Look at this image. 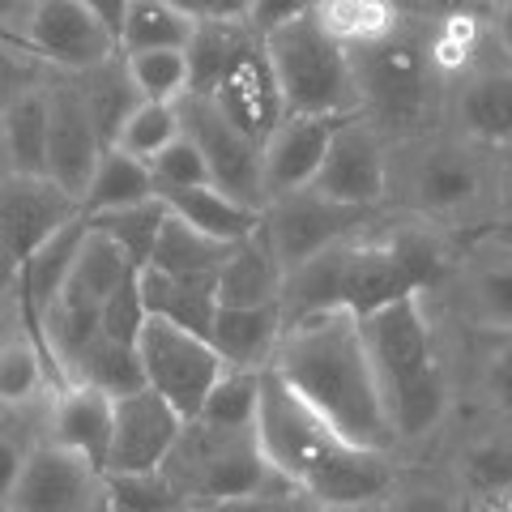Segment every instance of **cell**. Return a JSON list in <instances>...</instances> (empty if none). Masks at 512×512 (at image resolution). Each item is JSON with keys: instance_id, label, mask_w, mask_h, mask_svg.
Instances as JSON below:
<instances>
[{"instance_id": "cell-4", "label": "cell", "mask_w": 512, "mask_h": 512, "mask_svg": "<svg viewBox=\"0 0 512 512\" xmlns=\"http://www.w3.org/2000/svg\"><path fill=\"white\" fill-rule=\"evenodd\" d=\"M269 69L282 94L286 111H308V116H359V90L350 52L329 39L312 13L282 22L261 35Z\"/></svg>"}, {"instance_id": "cell-46", "label": "cell", "mask_w": 512, "mask_h": 512, "mask_svg": "<svg viewBox=\"0 0 512 512\" xmlns=\"http://www.w3.org/2000/svg\"><path fill=\"white\" fill-rule=\"evenodd\" d=\"M192 512H295L291 487H261V491H244V495H222V500H205L192 504Z\"/></svg>"}, {"instance_id": "cell-53", "label": "cell", "mask_w": 512, "mask_h": 512, "mask_svg": "<svg viewBox=\"0 0 512 512\" xmlns=\"http://www.w3.org/2000/svg\"><path fill=\"white\" fill-rule=\"evenodd\" d=\"M491 30H495V43H500L504 60L512 64V0H495L491 5Z\"/></svg>"}, {"instance_id": "cell-6", "label": "cell", "mask_w": 512, "mask_h": 512, "mask_svg": "<svg viewBox=\"0 0 512 512\" xmlns=\"http://www.w3.org/2000/svg\"><path fill=\"white\" fill-rule=\"evenodd\" d=\"M163 478L180 500H192V504L282 483L269 470L252 427H210L201 419L184 423L180 440H175V448L163 461Z\"/></svg>"}, {"instance_id": "cell-11", "label": "cell", "mask_w": 512, "mask_h": 512, "mask_svg": "<svg viewBox=\"0 0 512 512\" xmlns=\"http://www.w3.org/2000/svg\"><path fill=\"white\" fill-rule=\"evenodd\" d=\"M180 124L184 133L197 141L210 167V184L231 192L235 201H248L256 210H265V188H261V141L248 137L239 124H231L222 111L201 99V94H180Z\"/></svg>"}, {"instance_id": "cell-5", "label": "cell", "mask_w": 512, "mask_h": 512, "mask_svg": "<svg viewBox=\"0 0 512 512\" xmlns=\"http://www.w3.org/2000/svg\"><path fill=\"white\" fill-rule=\"evenodd\" d=\"M350 69H355L359 116L372 120L380 133L384 128L410 133V128H419L427 120L431 86H436L440 69L431 60L427 39L406 18L376 43L355 47L350 52Z\"/></svg>"}, {"instance_id": "cell-14", "label": "cell", "mask_w": 512, "mask_h": 512, "mask_svg": "<svg viewBox=\"0 0 512 512\" xmlns=\"http://www.w3.org/2000/svg\"><path fill=\"white\" fill-rule=\"evenodd\" d=\"M180 431H184L180 410L171 402H163L150 384L116 397L103 474H154V470H163V461L175 448V440H180Z\"/></svg>"}, {"instance_id": "cell-55", "label": "cell", "mask_w": 512, "mask_h": 512, "mask_svg": "<svg viewBox=\"0 0 512 512\" xmlns=\"http://www.w3.org/2000/svg\"><path fill=\"white\" fill-rule=\"evenodd\" d=\"M495 197H500V210L512 218V146H504L500 171H495Z\"/></svg>"}, {"instance_id": "cell-40", "label": "cell", "mask_w": 512, "mask_h": 512, "mask_svg": "<svg viewBox=\"0 0 512 512\" xmlns=\"http://www.w3.org/2000/svg\"><path fill=\"white\" fill-rule=\"evenodd\" d=\"M461 483L478 500H508L512 495V444L508 440H478L461 457Z\"/></svg>"}, {"instance_id": "cell-9", "label": "cell", "mask_w": 512, "mask_h": 512, "mask_svg": "<svg viewBox=\"0 0 512 512\" xmlns=\"http://www.w3.org/2000/svg\"><path fill=\"white\" fill-rule=\"evenodd\" d=\"M77 214V197L47 175H0V286L18 278L30 252Z\"/></svg>"}, {"instance_id": "cell-3", "label": "cell", "mask_w": 512, "mask_h": 512, "mask_svg": "<svg viewBox=\"0 0 512 512\" xmlns=\"http://www.w3.org/2000/svg\"><path fill=\"white\" fill-rule=\"evenodd\" d=\"M359 329L397 440L427 436L444 419L448 384L436 333H431V320L423 312V295H402L359 316Z\"/></svg>"}, {"instance_id": "cell-47", "label": "cell", "mask_w": 512, "mask_h": 512, "mask_svg": "<svg viewBox=\"0 0 512 512\" xmlns=\"http://www.w3.org/2000/svg\"><path fill=\"white\" fill-rule=\"evenodd\" d=\"M483 393H487V402L500 410V414H512V333L487 355Z\"/></svg>"}, {"instance_id": "cell-54", "label": "cell", "mask_w": 512, "mask_h": 512, "mask_svg": "<svg viewBox=\"0 0 512 512\" xmlns=\"http://www.w3.org/2000/svg\"><path fill=\"white\" fill-rule=\"evenodd\" d=\"M82 5L90 13H99V18L111 26V35L120 39V22H124V13H128V0H82Z\"/></svg>"}, {"instance_id": "cell-12", "label": "cell", "mask_w": 512, "mask_h": 512, "mask_svg": "<svg viewBox=\"0 0 512 512\" xmlns=\"http://www.w3.org/2000/svg\"><path fill=\"white\" fill-rule=\"evenodd\" d=\"M312 188L342 205L376 210L389 197V154H384L380 128L363 116H342L333 124Z\"/></svg>"}, {"instance_id": "cell-28", "label": "cell", "mask_w": 512, "mask_h": 512, "mask_svg": "<svg viewBox=\"0 0 512 512\" xmlns=\"http://www.w3.org/2000/svg\"><path fill=\"white\" fill-rule=\"evenodd\" d=\"M77 94H82V103L90 111L94 128H99L103 146H111L120 133V124L128 120V111L141 103V94L133 86V77L124 69V56H107L103 64H94V69H82V73H69Z\"/></svg>"}, {"instance_id": "cell-36", "label": "cell", "mask_w": 512, "mask_h": 512, "mask_svg": "<svg viewBox=\"0 0 512 512\" xmlns=\"http://www.w3.org/2000/svg\"><path fill=\"white\" fill-rule=\"evenodd\" d=\"M256 397H261V372L222 367L214 389L205 393L197 419L210 423V427H252L256 423Z\"/></svg>"}, {"instance_id": "cell-61", "label": "cell", "mask_w": 512, "mask_h": 512, "mask_svg": "<svg viewBox=\"0 0 512 512\" xmlns=\"http://www.w3.org/2000/svg\"><path fill=\"white\" fill-rule=\"evenodd\" d=\"M0 512H9V508H0Z\"/></svg>"}, {"instance_id": "cell-16", "label": "cell", "mask_w": 512, "mask_h": 512, "mask_svg": "<svg viewBox=\"0 0 512 512\" xmlns=\"http://www.w3.org/2000/svg\"><path fill=\"white\" fill-rule=\"evenodd\" d=\"M26 47L47 69L82 73V69L103 64L107 56H116L120 39L111 35V26L99 13H90L82 0H39L35 13H30Z\"/></svg>"}, {"instance_id": "cell-18", "label": "cell", "mask_w": 512, "mask_h": 512, "mask_svg": "<svg viewBox=\"0 0 512 512\" xmlns=\"http://www.w3.org/2000/svg\"><path fill=\"white\" fill-rule=\"evenodd\" d=\"M201 99H210L222 116L231 124H239L248 137L265 141L269 128L282 120V94H278V82H274V69H269V56H265V43H256L252 52H244L227 73H222V82L201 94Z\"/></svg>"}, {"instance_id": "cell-10", "label": "cell", "mask_w": 512, "mask_h": 512, "mask_svg": "<svg viewBox=\"0 0 512 512\" xmlns=\"http://www.w3.org/2000/svg\"><path fill=\"white\" fill-rule=\"evenodd\" d=\"M363 218H367V210H359V205H342L308 184V188H295V192H282V197L265 201L261 227H265L269 248H274L282 274H286V269L308 261L320 248L359 235Z\"/></svg>"}, {"instance_id": "cell-29", "label": "cell", "mask_w": 512, "mask_h": 512, "mask_svg": "<svg viewBox=\"0 0 512 512\" xmlns=\"http://www.w3.org/2000/svg\"><path fill=\"white\" fill-rule=\"evenodd\" d=\"M227 252H231V244L201 235L197 227H188L184 218H175L167 210L146 265L163 269V274H175V278H218V269H222V261H227Z\"/></svg>"}, {"instance_id": "cell-8", "label": "cell", "mask_w": 512, "mask_h": 512, "mask_svg": "<svg viewBox=\"0 0 512 512\" xmlns=\"http://www.w3.org/2000/svg\"><path fill=\"white\" fill-rule=\"evenodd\" d=\"M9 512H111L107 474L82 453L52 440L26 448L22 474L9 491Z\"/></svg>"}, {"instance_id": "cell-19", "label": "cell", "mask_w": 512, "mask_h": 512, "mask_svg": "<svg viewBox=\"0 0 512 512\" xmlns=\"http://www.w3.org/2000/svg\"><path fill=\"white\" fill-rule=\"evenodd\" d=\"M111 414H116V397H107L94 384H60L47 406V440L82 453L94 466H107V444H111Z\"/></svg>"}, {"instance_id": "cell-50", "label": "cell", "mask_w": 512, "mask_h": 512, "mask_svg": "<svg viewBox=\"0 0 512 512\" xmlns=\"http://www.w3.org/2000/svg\"><path fill=\"white\" fill-rule=\"evenodd\" d=\"M26 440H18L9 427H0V508L9 504V491L13 483H18V474H22V461H26Z\"/></svg>"}, {"instance_id": "cell-35", "label": "cell", "mask_w": 512, "mask_h": 512, "mask_svg": "<svg viewBox=\"0 0 512 512\" xmlns=\"http://www.w3.org/2000/svg\"><path fill=\"white\" fill-rule=\"evenodd\" d=\"M197 22L167 0H128L120 22V52H146V47H188Z\"/></svg>"}, {"instance_id": "cell-39", "label": "cell", "mask_w": 512, "mask_h": 512, "mask_svg": "<svg viewBox=\"0 0 512 512\" xmlns=\"http://www.w3.org/2000/svg\"><path fill=\"white\" fill-rule=\"evenodd\" d=\"M180 107L175 103H158V99H141L133 111H128V120L120 124V133L111 146H120L124 154L133 158H150L167 146V141L180 137Z\"/></svg>"}, {"instance_id": "cell-42", "label": "cell", "mask_w": 512, "mask_h": 512, "mask_svg": "<svg viewBox=\"0 0 512 512\" xmlns=\"http://www.w3.org/2000/svg\"><path fill=\"white\" fill-rule=\"evenodd\" d=\"M470 295L483 325L512 333V256H495L483 261L470 274Z\"/></svg>"}, {"instance_id": "cell-20", "label": "cell", "mask_w": 512, "mask_h": 512, "mask_svg": "<svg viewBox=\"0 0 512 512\" xmlns=\"http://www.w3.org/2000/svg\"><path fill=\"white\" fill-rule=\"evenodd\" d=\"M419 295V286L410 282L406 265L397 261V252L389 248V239H346V261H342V308L367 316L384 308V303Z\"/></svg>"}, {"instance_id": "cell-1", "label": "cell", "mask_w": 512, "mask_h": 512, "mask_svg": "<svg viewBox=\"0 0 512 512\" xmlns=\"http://www.w3.org/2000/svg\"><path fill=\"white\" fill-rule=\"evenodd\" d=\"M252 431L269 470L312 504L384 500L393 491L389 453L346 440L325 414L303 402L274 367L261 372Z\"/></svg>"}, {"instance_id": "cell-48", "label": "cell", "mask_w": 512, "mask_h": 512, "mask_svg": "<svg viewBox=\"0 0 512 512\" xmlns=\"http://www.w3.org/2000/svg\"><path fill=\"white\" fill-rule=\"evenodd\" d=\"M167 5L184 9L192 22H248L252 0H167Z\"/></svg>"}, {"instance_id": "cell-49", "label": "cell", "mask_w": 512, "mask_h": 512, "mask_svg": "<svg viewBox=\"0 0 512 512\" xmlns=\"http://www.w3.org/2000/svg\"><path fill=\"white\" fill-rule=\"evenodd\" d=\"M312 5H316V0H252L248 22L265 35V30H274V26H282V22L299 18V13H312Z\"/></svg>"}, {"instance_id": "cell-59", "label": "cell", "mask_w": 512, "mask_h": 512, "mask_svg": "<svg viewBox=\"0 0 512 512\" xmlns=\"http://www.w3.org/2000/svg\"><path fill=\"white\" fill-rule=\"evenodd\" d=\"M0 175H9V163H5V128H0Z\"/></svg>"}, {"instance_id": "cell-15", "label": "cell", "mask_w": 512, "mask_h": 512, "mask_svg": "<svg viewBox=\"0 0 512 512\" xmlns=\"http://www.w3.org/2000/svg\"><path fill=\"white\" fill-rule=\"evenodd\" d=\"M99 154H103V137L90 120L82 94H77L73 77L52 69V77H47V167L43 175L56 180L82 205V192L90 184Z\"/></svg>"}, {"instance_id": "cell-33", "label": "cell", "mask_w": 512, "mask_h": 512, "mask_svg": "<svg viewBox=\"0 0 512 512\" xmlns=\"http://www.w3.org/2000/svg\"><path fill=\"white\" fill-rule=\"evenodd\" d=\"M312 18L320 22V30L329 39H338L346 52H355V47L389 35L402 22V9L393 0H316Z\"/></svg>"}, {"instance_id": "cell-2", "label": "cell", "mask_w": 512, "mask_h": 512, "mask_svg": "<svg viewBox=\"0 0 512 512\" xmlns=\"http://www.w3.org/2000/svg\"><path fill=\"white\" fill-rule=\"evenodd\" d=\"M269 367L312 410L325 414L346 440L376 448V453H393L397 431L389 423V410H384L376 367L367 359L355 312L329 308L282 325Z\"/></svg>"}, {"instance_id": "cell-44", "label": "cell", "mask_w": 512, "mask_h": 512, "mask_svg": "<svg viewBox=\"0 0 512 512\" xmlns=\"http://www.w3.org/2000/svg\"><path fill=\"white\" fill-rule=\"evenodd\" d=\"M146 303H141V291H137V274L120 282L116 291L103 299L99 308V333L111 342H124V346H137L141 338V325H146Z\"/></svg>"}, {"instance_id": "cell-45", "label": "cell", "mask_w": 512, "mask_h": 512, "mask_svg": "<svg viewBox=\"0 0 512 512\" xmlns=\"http://www.w3.org/2000/svg\"><path fill=\"white\" fill-rule=\"evenodd\" d=\"M47 77H52V69L30 52V47H18L9 39H0V111H5L18 94L43 86Z\"/></svg>"}, {"instance_id": "cell-30", "label": "cell", "mask_w": 512, "mask_h": 512, "mask_svg": "<svg viewBox=\"0 0 512 512\" xmlns=\"http://www.w3.org/2000/svg\"><path fill=\"white\" fill-rule=\"evenodd\" d=\"M154 197V175L146 158L124 154L120 146H103L94 175L82 192V214H107V210H124V205L150 201Z\"/></svg>"}, {"instance_id": "cell-23", "label": "cell", "mask_w": 512, "mask_h": 512, "mask_svg": "<svg viewBox=\"0 0 512 512\" xmlns=\"http://www.w3.org/2000/svg\"><path fill=\"white\" fill-rule=\"evenodd\" d=\"M214 295L227 308H269L282 295V265L265 239V227H256L239 244H231L214 278Z\"/></svg>"}, {"instance_id": "cell-31", "label": "cell", "mask_w": 512, "mask_h": 512, "mask_svg": "<svg viewBox=\"0 0 512 512\" xmlns=\"http://www.w3.org/2000/svg\"><path fill=\"white\" fill-rule=\"evenodd\" d=\"M5 128V163L9 175H43L47 167V82L18 94L0 111Z\"/></svg>"}, {"instance_id": "cell-58", "label": "cell", "mask_w": 512, "mask_h": 512, "mask_svg": "<svg viewBox=\"0 0 512 512\" xmlns=\"http://www.w3.org/2000/svg\"><path fill=\"white\" fill-rule=\"evenodd\" d=\"M495 0H461V9H470V13H478V9H491Z\"/></svg>"}, {"instance_id": "cell-57", "label": "cell", "mask_w": 512, "mask_h": 512, "mask_svg": "<svg viewBox=\"0 0 512 512\" xmlns=\"http://www.w3.org/2000/svg\"><path fill=\"white\" fill-rule=\"evenodd\" d=\"M312 512H384V500H359V504H312Z\"/></svg>"}, {"instance_id": "cell-37", "label": "cell", "mask_w": 512, "mask_h": 512, "mask_svg": "<svg viewBox=\"0 0 512 512\" xmlns=\"http://www.w3.org/2000/svg\"><path fill=\"white\" fill-rule=\"evenodd\" d=\"M141 99L175 103L188 90V56L180 47H146V52H120Z\"/></svg>"}, {"instance_id": "cell-41", "label": "cell", "mask_w": 512, "mask_h": 512, "mask_svg": "<svg viewBox=\"0 0 512 512\" xmlns=\"http://www.w3.org/2000/svg\"><path fill=\"white\" fill-rule=\"evenodd\" d=\"M384 239H389V248L397 252V261L406 265V274H410L414 286H419V295L444 282V274H448V252H444V244L427 227H402V231H393V235H384Z\"/></svg>"}, {"instance_id": "cell-56", "label": "cell", "mask_w": 512, "mask_h": 512, "mask_svg": "<svg viewBox=\"0 0 512 512\" xmlns=\"http://www.w3.org/2000/svg\"><path fill=\"white\" fill-rule=\"evenodd\" d=\"M18 329H26L22 312H18V303H13V291L0 286V338H9V333H18Z\"/></svg>"}, {"instance_id": "cell-13", "label": "cell", "mask_w": 512, "mask_h": 512, "mask_svg": "<svg viewBox=\"0 0 512 512\" xmlns=\"http://www.w3.org/2000/svg\"><path fill=\"white\" fill-rule=\"evenodd\" d=\"M487 197V167L474 141H431L410 158L406 201L423 218L466 214Z\"/></svg>"}, {"instance_id": "cell-34", "label": "cell", "mask_w": 512, "mask_h": 512, "mask_svg": "<svg viewBox=\"0 0 512 512\" xmlns=\"http://www.w3.org/2000/svg\"><path fill=\"white\" fill-rule=\"evenodd\" d=\"M73 380L94 384V389H103L107 397H124L146 384V372H141L137 346H124V342H111L103 333H94L69 367V384Z\"/></svg>"}, {"instance_id": "cell-26", "label": "cell", "mask_w": 512, "mask_h": 512, "mask_svg": "<svg viewBox=\"0 0 512 512\" xmlns=\"http://www.w3.org/2000/svg\"><path fill=\"white\" fill-rule=\"evenodd\" d=\"M137 291L150 316H163L171 325H184L192 333H210V320L218 308L214 278H175L154 265L137 269Z\"/></svg>"}, {"instance_id": "cell-32", "label": "cell", "mask_w": 512, "mask_h": 512, "mask_svg": "<svg viewBox=\"0 0 512 512\" xmlns=\"http://www.w3.org/2000/svg\"><path fill=\"white\" fill-rule=\"evenodd\" d=\"M52 363H47L43 346L30 338L26 329L0 338V410H26L35 406L43 393H56L52 389Z\"/></svg>"}, {"instance_id": "cell-38", "label": "cell", "mask_w": 512, "mask_h": 512, "mask_svg": "<svg viewBox=\"0 0 512 512\" xmlns=\"http://www.w3.org/2000/svg\"><path fill=\"white\" fill-rule=\"evenodd\" d=\"M163 214H167V205L150 197V201H137V205H124V210H107V214H86L90 227H99L107 231L116 244L133 256V265L141 269L150 261V248H154V239H158V227H163Z\"/></svg>"}, {"instance_id": "cell-43", "label": "cell", "mask_w": 512, "mask_h": 512, "mask_svg": "<svg viewBox=\"0 0 512 512\" xmlns=\"http://www.w3.org/2000/svg\"><path fill=\"white\" fill-rule=\"evenodd\" d=\"M150 175H154V192L210 184V167H205V154L197 150V141H192L184 128H180V137L167 141V146L150 158Z\"/></svg>"}, {"instance_id": "cell-24", "label": "cell", "mask_w": 512, "mask_h": 512, "mask_svg": "<svg viewBox=\"0 0 512 512\" xmlns=\"http://www.w3.org/2000/svg\"><path fill=\"white\" fill-rule=\"evenodd\" d=\"M175 218H184L188 227H197L201 235L222 239V244H239L244 235L261 227V210L248 201H235L231 192H222L218 184H192V188H163L154 192Z\"/></svg>"}, {"instance_id": "cell-22", "label": "cell", "mask_w": 512, "mask_h": 512, "mask_svg": "<svg viewBox=\"0 0 512 512\" xmlns=\"http://www.w3.org/2000/svg\"><path fill=\"white\" fill-rule=\"evenodd\" d=\"M210 346L218 350L222 367H244V372H265L282 338V308H227L218 303L210 320Z\"/></svg>"}, {"instance_id": "cell-7", "label": "cell", "mask_w": 512, "mask_h": 512, "mask_svg": "<svg viewBox=\"0 0 512 512\" xmlns=\"http://www.w3.org/2000/svg\"><path fill=\"white\" fill-rule=\"evenodd\" d=\"M137 359H141V372H146V384L163 402L180 410L184 423L197 419L205 393L222 376V359L210 346V338L184 325H171L163 316H146L137 338Z\"/></svg>"}, {"instance_id": "cell-21", "label": "cell", "mask_w": 512, "mask_h": 512, "mask_svg": "<svg viewBox=\"0 0 512 512\" xmlns=\"http://www.w3.org/2000/svg\"><path fill=\"white\" fill-rule=\"evenodd\" d=\"M453 120L474 146H512V64L466 73V82L457 86Z\"/></svg>"}, {"instance_id": "cell-17", "label": "cell", "mask_w": 512, "mask_h": 512, "mask_svg": "<svg viewBox=\"0 0 512 512\" xmlns=\"http://www.w3.org/2000/svg\"><path fill=\"white\" fill-rule=\"evenodd\" d=\"M342 116H308V111H282V120L261 141V188L265 201L282 192L308 188L320 171V158Z\"/></svg>"}, {"instance_id": "cell-27", "label": "cell", "mask_w": 512, "mask_h": 512, "mask_svg": "<svg viewBox=\"0 0 512 512\" xmlns=\"http://www.w3.org/2000/svg\"><path fill=\"white\" fill-rule=\"evenodd\" d=\"M261 43V30L252 22H197L184 47L188 56V90L184 94H210L231 64Z\"/></svg>"}, {"instance_id": "cell-52", "label": "cell", "mask_w": 512, "mask_h": 512, "mask_svg": "<svg viewBox=\"0 0 512 512\" xmlns=\"http://www.w3.org/2000/svg\"><path fill=\"white\" fill-rule=\"evenodd\" d=\"M39 0H0V39L26 47V30H30V13Z\"/></svg>"}, {"instance_id": "cell-25", "label": "cell", "mask_w": 512, "mask_h": 512, "mask_svg": "<svg viewBox=\"0 0 512 512\" xmlns=\"http://www.w3.org/2000/svg\"><path fill=\"white\" fill-rule=\"evenodd\" d=\"M133 274H137L133 256H128L107 231H99V227H90V222H86L82 248H77L73 265H69V278H64L56 299L82 303V308H103V299L116 291L120 282L133 278Z\"/></svg>"}, {"instance_id": "cell-51", "label": "cell", "mask_w": 512, "mask_h": 512, "mask_svg": "<svg viewBox=\"0 0 512 512\" xmlns=\"http://www.w3.org/2000/svg\"><path fill=\"white\" fill-rule=\"evenodd\" d=\"M384 512H466L444 491H402L397 500H384Z\"/></svg>"}, {"instance_id": "cell-60", "label": "cell", "mask_w": 512, "mask_h": 512, "mask_svg": "<svg viewBox=\"0 0 512 512\" xmlns=\"http://www.w3.org/2000/svg\"><path fill=\"white\" fill-rule=\"evenodd\" d=\"M495 512H512V495H508V500H500V508H495Z\"/></svg>"}]
</instances>
